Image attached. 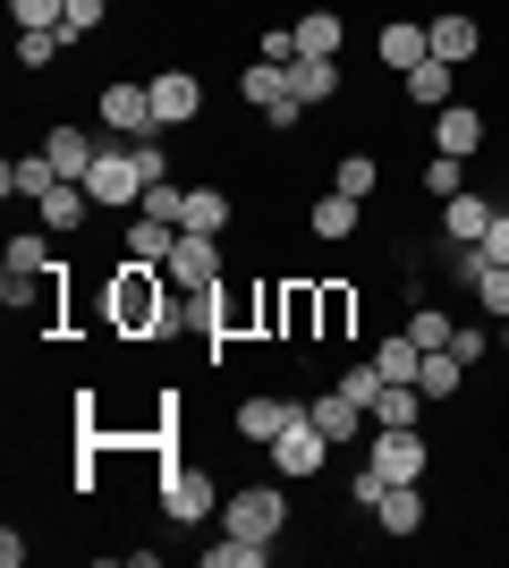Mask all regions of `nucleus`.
Instances as JSON below:
<instances>
[{
  "mask_svg": "<svg viewBox=\"0 0 509 568\" xmlns=\"http://www.w3.org/2000/svg\"><path fill=\"white\" fill-rule=\"evenodd\" d=\"M51 187H60V162H51L43 144H34V153H18V162L0 170V195H26V204H43Z\"/></svg>",
  "mask_w": 509,
  "mask_h": 568,
  "instance_id": "12",
  "label": "nucleus"
},
{
  "mask_svg": "<svg viewBox=\"0 0 509 568\" xmlns=\"http://www.w3.org/2000/svg\"><path fill=\"white\" fill-rule=\"evenodd\" d=\"M145 213H153V221H179V213H187V187H170V179H153V187H145Z\"/></svg>",
  "mask_w": 509,
  "mask_h": 568,
  "instance_id": "38",
  "label": "nucleus"
},
{
  "mask_svg": "<svg viewBox=\"0 0 509 568\" xmlns=\"http://www.w3.org/2000/svg\"><path fill=\"white\" fill-rule=\"evenodd\" d=\"M374 51H383V69H399V77H408L416 60H434L425 26H408V18H399V26H383V34H374Z\"/></svg>",
  "mask_w": 509,
  "mask_h": 568,
  "instance_id": "16",
  "label": "nucleus"
},
{
  "mask_svg": "<svg viewBox=\"0 0 509 568\" xmlns=\"http://www.w3.org/2000/svg\"><path fill=\"white\" fill-rule=\"evenodd\" d=\"M69 43H77L69 26H26V34H18V69H51Z\"/></svg>",
  "mask_w": 509,
  "mask_h": 568,
  "instance_id": "24",
  "label": "nucleus"
},
{
  "mask_svg": "<svg viewBox=\"0 0 509 568\" xmlns=\"http://www.w3.org/2000/svg\"><path fill=\"white\" fill-rule=\"evenodd\" d=\"M289 416H306V407H289V399H246L238 407V433H246V442H272Z\"/></svg>",
  "mask_w": 509,
  "mask_h": 568,
  "instance_id": "25",
  "label": "nucleus"
},
{
  "mask_svg": "<svg viewBox=\"0 0 509 568\" xmlns=\"http://www.w3.org/2000/svg\"><path fill=\"white\" fill-rule=\"evenodd\" d=\"M374 365H383V382H416V374H425V348L399 332V339H383V348H374ZM416 390H425V382H416Z\"/></svg>",
  "mask_w": 509,
  "mask_h": 568,
  "instance_id": "26",
  "label": "nucleus"
},
{
  "mask_svg": "<svg viewBox=\"0 0 509 568\" xmlns=\"http://www.w3.org/2000/svg\"><path fill=\"white\" fill-rule=\"evenodd\" d=\"M485 255H492V263H509V204L492 213V230H485Z\"/></svg>",
  "mask_w": 509,
  "mask_h": 568,
  "instance_id": "42",
  "label": "nucleus"
},
{
  "mask_svg": "<svg viewBox=\"0 0 509 568\" xmlns=\"http://www.w3.org/2000/svg\"><path fill=\"white\" fill-rule=\"evenodd\" d=\"M399 85H408V102H416V111H441V102H450V60H416V69L399 77Z\"/></svg>",
  "mask_w": 509,
  "mask_h": 568,
  "instance_id": "22",
  "label": "nucleus"
},
{
  "mask_svg": "<svg viewBox=\"0 0 509 568\" xmlns=\"http://www.w3.org/2000/svg\"><path fill=\"white\" fill-rule=\"evenodd\" d=\"M204 111V85L187 69H153V128H187Z\"/></svg>",
  "mask_w": 509,
  "mask_h": 568,
  "instance_id": "9",
  "label": "nucleus"
},
{
  "mask_svg": "<svg viewBox=\"0 0 509 568\" xmlns=\"http://www.w3.org/2000/svg\"><path fill=\"white\" fill-rule=\"evenodd\" d=\"M501 348H509V314H501Z\"/></svg>",
  "mask_w": 509,
  "mask_h": 568,
  "instance_id": "44",
  "label": "nucleus"
},
{
  "mask_svg": "<svg viewBox=\"0 0 509 568\" xmlns=\"http://www.w3.org/2000/svg\"><path fill=\"white\" fill-rule=\"evenodd\" d=\"M179 288H213L221 281V237H204V230H179V246H170V263H162Z\"/></svg>",
  "mask_w": 509,
  "mask_h": 568,
  "instance_id": "8",
  "label": "nucleus"
},
{
  "mask_svg": "<svg viewBox=\"0 0 509 568\" xmlns=\"http://www.w3.org/2000/svg\"><path fill=\"white\" fill-rule=\"evenodd\" d=\"M221 526H230V535H255V544H281V535H289V493H281V484H246V493L221 500Z\"/></svg>",
  "mask_w": 509,
  "mask_h": 568,
  "instance_id": "2",
  "label": "nucleus"
},
{
  "mask_svg": "<svg viewBox=\"0 0 509 568\" xmlns=\"http://www.w3.org/2000/svg\"><path fill=\"white\" fill-rule=\"evenodd\" d=\"M476 144H485V119L467 111V102H441V111H434V153H459V162H467Z\"/></svg>",
  "mask_w": 509,
  "mask_h": 568,
  "instance_id": "13",
  "label": "nucleus"
},
{
  "mask_svg": "<svg viewBox=\"0 0 509 568\" xmlns=\"http://www.w3.org/2000/svg\"><path fill=\"white\" fill-rule=\"evenodd\" d=\"M272 544H255V535H221V544H204V568H264Z\"/></svg>",
  "mask_w": 509,
  "mask_h": 568,
  "instance_id": "29",
  "label": "nucleus"
},
{
  "mask_svg": "<svg viewBox=\"0 0 509 568\" xmlns=\"http://www.w3.org/2000/svg\"><path fill=\"white\" fill-rule=\"evenodd\" d=\"M425 43H434V60H450V69H459V60H476V43H485V34H476V18H459V9H450V18L425 26Z\"/></svg>",
  "mask_w": 509,
  "mask_h": 568,
  "instance_id": "17",
  "label": "nucleus"
},
{
  "mask_svg": "<svg viewBox=\"0 0 509 568\" xmlns=\"http://www.w3.org/2000/svg\"><path fill=\"white\" fill-rule=\"evenodd\" d=\"M272 323H281V332L289 339H306L323 323V306H315V288H289V297H272Z\"/></svg>",
  "mask_w": 509,
  "mask_h": 568,
  "instance_id": "30",
  "label": "nucleus"
},
{
  "mask_svg": "<svg viewBox=\"0 0 509 568\" xmlns=\"http://www.w3.org/2000/svg\"><path fill=\"white\" fill-rule=\"evenodd\" d=\"M213 500H221V484H213L204 467H170V475H162V518L195 526V518H213Z\"/></svg>",
  "mask_w": 509,
  "mask_h": 568,
  "instance_id": "7",
  "label": "nucleus"
},
{
  "mask_svg": "<svg viewBox=\"0 0 509 568\" xmlns=\"http://www.w3.org/2000/svg\"><path fill=\"white\" fill-rule=\"evenodd\" d=\"M102 9H111V0H69V34H94Z\"/></svg>",
  "mask_w": 509,
  "mask_h": 568,
  "instance_id": "41",
  "label": "nucleus"
},
{
  "mask_svg": "<svg viewBox=\"0 0 509 568\" xmlns=\"http://www.w3.org/2000/svg\"><path fill=\"white\" fill-rule=\"evenodd\" d=\"M170 246H179V221H136V230H128V255L136 263H170Z\"/></svg>",
  "mask_w": 509,
  "mask_h": 568,
  "instance_id": "28",
  "label": "nucleus"
},
{
  "mask_svg": "<svg viewBox=\"0 0 509 568\" xmlns=\"http://www.w3.org/2000/svg\"><path fill=\"white\" fill-rule=\"evenodd\" d=\"M374 475H390V484H425V433L416 425H374V458H365Z\"/></svg>",
  "mask_w": 509,
  "mask_h": 568,
  "instance_id": "5",
  "label": "nucleus"
},
{
  "mask_svg": "<svg viewBox=\"0 0 509 568\" xmlns=\"http://www.w3.org/2000/svg\"><path fill=\"white\" fill-rule=\"evenodd\" d=\"M416 382H425V399H450V390H459V382H467L459 348H425V374H416Z\"/></svg>",
  "mask_w": 509,
  "mask_h": 568,
  "instance_id": "31",
  "label": "nucleus"
},
{
  "mask_svg": "<svg viewBox=\"0 0 509 568\" xmlns=\"http://www.w3.org/2000/svg\"><path fill=\"white\" fill-rule=\"evenodd\" d=\"M179 230H204V237L230 230V204H221V187H195V195H187V213H179Z\"/></svg>",
  "mask_w": 509,
  "mask_h": 568,
  "instance_id": "32",
  "label": "nucleus"
},
{
  "mask_svg": "<svg viewBox=\"0 0 509 568\" xmlns=\"http://www.w3.org/2000/svg\"><path fill=\"white\" fill-rule=\"evenodd\" d=\"M289 43H297V60H332L339 51V18L332 9H306V18L289 26Z\"/></svg>",
  "mask_w": 509,
  "mask_h": 568,
  "instance_id": "19",
  "label": "nucleus"
},
{
  "mask_svg": "<svg viewBox=\"0 0 509 568\" xmlns=\"http://www.w3.org/2000/svg\"><path fill=\"white\" fill-rule=\"evenodd\" d=\"M272 450V475H323V458H332V433L315 425V416H289V425L264 442Z\"/></svg>",
  "mask_w": 509,
  "mask_h": 568,
  "instance_id": "4",
  "label": "nucleus"
},
{
  "mask_svg": "<svg viewBox=\"0 0 509 568\" xmlns=\"http://www.w3.org/2000/svg\"><path fill=\"white\" fill-rule=\"evenodd\" d=\"M289 94L315 111V102H332L339 94V60H289Z\"/></svg>",
  "mask_w": 509,
  "mask_h": 568,
  "instance_id": "20",
  "label": "nucleus"
},
{
  "mask_svg": "<svg viewBox=\"0 0 509 568\" xmlns=\"http://www.w3.org/2000/svg\"><path fill=\"white\" fill-rule=\"evenodd\" d=\"M383 493H390V475H374V467H357V475H348V500H357V509H374Z\"/></svg>",
  "mask_w": 509,
  "mask_h": 568,
  "instance_id": "40",
  "label": "nucleus"
},
{
  "mask_svg": "<svg viewBox=\"0 0 509 568\" xmlns=\"http://www.w3.org/2000/svg\"><path fill=\"white\" fill-rule=\"evenodd\" d=\"M102 128L111 136H153V85H102Z\"/></svg>",
  "mask_w": 509,
  "mask_h": 568,
  "instance_id": "10",
  "label": "nucleus"
},
{
  "mask_svg": "<svg viewBox=\"0 0 509 568\" xmlns=\"http://www.w3.org/2000/svg\"><path fill=\"white\" fill-rule=\"evenodd\" d=\"M111 323H120V339H179L187 332V306L162 288V263L128 255V272L111 281Z\"/></svg>",
  "mask_w": 509,
  "mask_h": 568,
  "instance_id": "1",
  "label": "nucleus"
},
{
  "mask_svg": "<svg viewBox=\"0 0 509 568\" xmlns=\"http://www.w3.org/2000/svg\"><path fill=\"white\" fill-rule=\"evenodd\" d=\"M374 518H383V535H390V544L425 535V484H390V493L374 500Z\"/></svg>",
  "mask_w": 509,
  "mask_h": 568,
  "instance_id": "11",
  "label": "nucleus"
},
{
  "mask_svg": "<svg viewBox=\"0 0 509 568\" xmlns=\"http://www.w3.org/2000/svg\"><path fill=\"white\" fill-rule=\"evenodd\" d=\"M365 416H374V425H425V390H416V382H383V399L365 407Z\"/></svg>",
  "mask_w": 509,
  "mask_h": 568,
  "instance_id": "21",
  "label": "nucleus"
},
{
  "mask_svg": "<svg viewBox=\"0 0 509 568\" xmlns=\"http://www.w3.org/2000/svg\"><path fill=\"white\" fill-rule=\"evenodd\" d=\"M43 153L60 162V179H85V170L102 162V136H85V128H51V136H43Z\"/></svg>",
  "mask_w": 509,
  "mask_h": 568,
  "instance_id": "15",
  "label": "nucleus"
},
{
  "mask_svg": "<svg viewBox=\"0 0 509 568\" xmlns=\"http://www.w3.org/2000/svg\"><path fill=\"white\" fill-rule=\"evenodd\" d=\"M315 237H323V246H339V237H357V195H323V204H315Z\"/></svg>",
  "mask_w": 509,
  "mask_h": 568,
  "instance_id": "27",
  "label": "nucleus"
},
{
  "mask_svg": "<svg viewBox=\"0 0 509 568\" xmlns=\"http://www.w3.org/2000/svg\"><path fill=\"white\" fill-rule=\"evenodd\" d=\"M425 195H441V204L467 195V162H459V153H434V162H425Z\"/></svg>",
  "mask_w": 509,
  "mask_h": 568,
  "instance_id": "33",
  "label": "nucleus"
},
{
  "mask_svg": "<svg viewBox=\"0 0 509 568\" xmlns=\"http://www.w3.org/2000/svg\"><path fill=\"white\" fill-rule=\"evenodd\" d=\"M306 416H315V425L332 433V450H339V442H357V416H365V407L348 399V390H323V399L306 407Z\"/></svg>",
  "mask_w": 509,
  "mask_h": 568,
  "instance_id": "23",
  "label": "nucleus"
},
{
  "mask_svg": "<svg viewBox=\"0 0 509 568\" xmlns=\"http://www.w3.org/2000/svg\"><path fill=\"white\" fill-rule=\"evenodd\" d=\"M450 348H459V365H476V356L492 348V332H450Z\"/></svg>",
  "mask_w": 509,
  "mask_h": 568,
  "instance_id": "43",
  "label": "nucleus"
},
{
  "mask_svg": "<svg viewBox=\"0 0 509 568\" xmlns=\"http://www.w3.org/2000/svg\"><path fill=\"white\" fill-rule=\"evenodd\" d=\"M85 213H94V195H85V179H60V187L43 195V230H51V237H69V230H77Z\"/></svg>",
  "mask_w": 509,
  "mask_h": 568,
  "instance_id": "18",
  "label": "nucleus"
},
{
  "mask_svg": "<svg viewBox=\"0 0 509 568\" xmlns=\"http://www.w3.org/2000/svg\"><path fill=\"white\" fill-rule=\"evenodd\" d=\"M485 230H492L485 195H450V204H441V237H450V246H485Z\"/></svg>",
  "mask_w": 509,
  "mask_h": 568,
  "instance_id": "14",
  "label": "nucleus"
},
{
  "mask_svg": "<svg viewBox=\"0 0 509 568\" xmlns=\"http://www.w3.org/2000/svg\"><path fill=\"white\" fill-rule=\"evenodd\" d=\"M374 179H383V170L365 162V153H348V162L332 170V187H339V195H374Z\"/></svg>",
  "mask_w": 509,
  "mask_h": 568,
  "instance_id": "35",
  "label": "nucleus"
},
{
  "mask_svg": "<svg viewBox=\"0 0 509 568\" xmlns=\"http://www.w3.org/2000/svg\"><path fill=\"white\" fill-rule=\"evenodd\" d=\"M339 390H348L357 407H374V399H383V365H374V356H365V365H348V374H339Z\"/></svg>",
  "mask_w": 509,
  "mask_h": 568,
  "instance_id": "34",
  "label": "nucleus"
},
{
  "mask_svg": "<svg viewBox=\"0 0 509 568\" xmlns=\"http://www.w3.org/2000/svg\"><path fill=\"white\" fill-rule=\"evenodd\" d=\"M18 9V34L26 26H69V0H9Z\"/></svg>",
  "mask_w": 509,
  "mask_h": 568,
  "instance_id": "37",
  "label": "nucleus"
},
{
  "mask_svg": "<svg viewBox=\"0 0 509 568\" xmlns=\"http://www.w3.org/2000/svg\"><path fill=\"white\" fill-rule=\"evenodd\" d=\"M85 195L94 204H145V162L128 136H102V162L85 170Z\"/></svg>",
  "mask_w": 509,
  "mask_h": 568,
  "instance_id": "3",
  "label": "nucleus"
},
{
  "mask_svg": "<svg viewBox=\"0 0 509 568\" xmlns=\"http://www.w3.org/2000/svg\"><path fill=\"white\" fill-rule=\"evenodd\" d=\"M43 281H51V246H43V237H9L0 297H9V306H34V297H43Z\"/></svg>",
  "mask_w": 509,
  "mask_h": 568,
  "instance_id": "6",
  "label": "nucleus"
},
{
  "mask_svg": "<svg viewBox=\"0 0 509 568\" xmlns=\"http://www.w3.org/2000/svg\"><path fill=\"white\" fill-rule=\"evenodd\" d=\"M450 332H459V323H450V314H434V306H425V314L408 323V339H416V348H450Z\"/></svg>",
  "mask_w": 509,
  "mask_h": 568,
  "instance_id": "36",
  "label": "nucleus"
},
{
  "mask_svg": "<svg viewBox=\"0 0 509 568\" xmlns=\"http://www.w3.org/2000/svg\"><path fill=\"white\" fill-rule=\"evenodd\" d=\"M315 306H323V332H348V314H357V297H348V288H323V297H315Z\"/></svg>",
  "mask_w": 509,
  "mask_h": 568,
  "instance_id": "39",
  "label": "nucleus"
}]
</instances>
